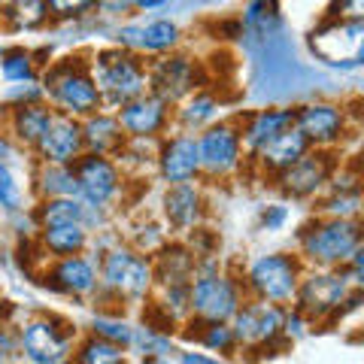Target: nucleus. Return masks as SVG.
<instances>
[{
    "instance_id": "nucleus-1",
    "label": "nucleus",
    "mask_w": 364,
    "mask_h": 364,
    "mask_svg": "<svg viewBox=\"0 0 364 364\" xmlns=\"http://www.w3.org/2000/svg\"><path fill=\"white\" fill-rule=\"evenodd\" d=\"M97 91H104L116 104H128V100L140 97L146 85V76L140 70L136 58L124 52H104L97 58Z\"/></svg>"
},
{
    "instance_id": "nucleus-2",
    "label": "nucleus",
    "mask_w": 364,
    "mask_h": 364,
    "mask_svg": "<svg viewBox=\"0 0 364 364\" xmlns=\"http://www.w3.org/2000/svg\"><path fill=\"white\" fill-rule=\"evenodd\" d=\"M310 46L318 58L328 64L355 67V64H361V55H364V28L358 18L340 21V25H331V28L313 33Z\"/></svg>"
},
{
    "instance_id": "nucleus-3",
    "label": "nucleus",
    "mask_w": 364,
    "mask_h": 364,
    "mask_svg": "<svg viewBox=\"0 0 364 364\" xmlns=\"http://www.w3.org/2000/svg\"><path fill=\"white\" fill-rule=\"evenodd\" d=\"M358 240H361V234H358L355 222L334 219L328 225H318L316 231L306 237V252H310L316 261L331 264V261H346V258L355 255Z\"/></svg>"
},
{
    "instance_id": "nucleus-4",
    "label": "nucleus",
    "mask_w": 364,
    "mask_h": 364,
    "mask_svg": "<svg viewBox=\"0 0 364 364\" xmlns=\"http://www.w3.org/2000/svg\"><path fill=\"white\" fill-rule=\"evenodd\" d=\"M52 95L55 100L70 109V112H79V116H88L91 109H97L100 104V91L95 85V79H91L85 70H79V67H61V70L52 73Z\"/></svg>"
},
{
    "instance_id": "nucleus-5",
    "label": "nucleus",
    "mask_w": 364,
    "mask_h": 364,
    "mask_svg": "<svg viewBox=\"0 0 364 364\" xmlns=\"http://www.w3.org/2000/svg\"><path fill=\"white\" fill-rule=\"evenodd\" d=\"M188 304L207 322H225L228 316L237 313V289L222 277H200L191 286Z\"/></svg>"
},
{
    "instance_id": "nucleus-6",
    "label": "nucleus",
    "mask_w": 364,
    "mask_h": 364,
    "mask_svg": "<svg viewBox=\"0 0 364 364\" xmlns=\"http://www.w3.org/2000/svg\"><path fill=\"white\" fill-rule=\"evenodd\" d=\"M249 279H252V289L264 301H289L298 289V273H294V264L286 255L261 258L249 273Z\"/></svg>"
},
{
    "instance_id": "nucleus-7",
    "label": "nucleus",
    "mask_w": 364,
    "mask_h": 364,
    "mask_svg": "<svg viewBox=\"0 0 364 364\" xmlns=\"http://www.w3.org/2000/svg\"><path fill=\"white\" fill-rule=\"evenodd\" d=\"M149 277H152L149 264L143 258H136L134 252H128V249H116L104 264V279L122 294H131V298H140L149 289Z\"/></svg>"
},
{
    "instance_id": "nucleus-8",
    "label": "nucleus",
    "mask_w": 364,
    "mask_h": 364,
    "mask_svg": "<svg viewBox=\"0 0 364 364\" xmlns=\"http://www.w3.org/2000/svg\"><path fill=\"white\" fill-rule=\"evenodd\" d=\"M76 182H79V191H82L91 203H97V207L107 203L119 188L116 167L100 155H88L76 164Z\"/></svg>"
},
{
    "instance_id": "nucleus-9",
    "label": "nucleus",
    "mask_w": 364,
    "mask_h": 364,
    "mask_svg": "<svg viewBox=\"0 0 364 364\" xmlns=\"http://www.w3.org/2000/svg\"><path fill=\"white\" fill-rule=\"evenodd\" d=\"M198 152H200V164L207 170L228 173L240 161V136L231 128H213L203 134V140L198 143Z\"/></svg>"
},
{
    "instance_id": "nucleus-10",
    "label": "nucleus",
    "mask_w": 364,
    "mask_h": 364,
    "mask_svg": "<svg viewBox=\"0 0 364 364\" xmlns=\"http://www.w3.org/2000/svg\"><path fill=\"white\" fill-rule=\"evenodd\" d=\"M37 143H40L43 158H49L52 164H67L82 149V128L70 119H52Z\"/></svg>"
},
{
    "instance_id": "nucleus-11",
    "label": "nucleus",
    "mask_w": 364,
    "mask_h": 364,
    "mask_svg": "<svg viewBox=\"0 0 364 364\" xmlns=\"http://www.w3.org/2000/svg\"><path fill=\"white\" fill-rule=\"evenodd\" d=\"M21 343H25L28 358L40 364H55L67 355V334L52 322H31Z\"/></svg>"
},
{
    "instance_id": "nucleus-12",
    "label": "nucleus",
    "mask_w": 364,
    "mask_h": 364,
    "mask_svg": "<svg viewBox=\"0 0 364 364\" xmlns=\"http://www.w3.org/2000/svg\"><path fill=\"white\" fill-rule=\"evenodd\" d=\"M282 316L277 306L267 304H255L246 306L243 313H237V328H234V340H243V343H267L279 334Z\"/></svg>"
},
{
    "instance_id": "nucleus-13",
    "label": "nucleus",
    "mask_w": 364,
    "mask_h": 364,
    "mask_svg": "<svg viewBox=\"0 0 364 364\" xmlns=\"http://www.w3.org/2000/svg\"><path fill=\"white\" fill-rule=\"evenodd\" d=\"M306 136L298 131V128H282L277 136H270L267 143H261L258 146V155H261V161H264V167H273V170H286L291 167L298 158L306 152Z\"/></svg>"
},
{
    "instance_id": "nucleus-14",
    "label": "nucleus",
    "mask_w": 364,
    "mask_h": 364,
    "mask_svg": "<svg viewBox=\"0 0 364 364\" xmlns=\"http://www.w3.org/2000/svg\"><path fill=\"white\" fill-rule=\"evenodd\" d=\"M298 131L306 136V140H316V143H331L337 140L340 128H343V116H340L337 107H328V104H313V107H304L298 116Z\"/></svg>"
},
{
    "instance_id": "nucleus-15",
    "label": "nucleus",
    "mask_w": 364,
    "mask_h": 364,
    "mask_svg": "<svg viewBox=\"0 0 364 364\" xmlns=\"http://www.w3.org/2000/svg\"><path fill=\"white\" fill-rule=\"evenodd\" d=\"M328 179V155H301L291 167L282 170V182L291 195H313V191Z\"/></svg>"
},
{
    "instance_id": "nucleus-16",
    "label": "nucleus",
    "mask_w": 364,
    "mask_h": 364,
    "mask_svg": "<svg viewBox=\"0 0 364 364\" xmlns=\"http://www.w3.org/2000/svg\"><path fill=\"white\" fill-rule=\"evenodd\" d=\"M198 170H200V152H198V140H191V136H176L161 152V173L170 182H188Z\"/></svg>"
},
{
    "instance_id": "nucleus-17",
    "label": "nucleus",
    "mask_w": 364,
    "mask_h": 364,
    "mask_svg": "<svg viewBox=\"0 0 364 364\" xmlns=\"http://www.w3.org/2000/svg\"><path fill=\"white\" fill-rule=\"evenodd\" d=\"M119 124L134 136H152L164 124V100L158 97H134L124 104Z\"/></svg>"
},
{
    "instance_id": "nucleus-18",
    "label": "nucleus",
    "mask_w": 364,
    "mask_h": 364,
    "mask_svg": "<svg viewBox=\"0 0 364 364\" xmlns=\"http://www.w3.org/2000/svg\"><path fill=\"white\" fill-rule=\"evenodd\" d=\"M152 82L158 88V100H179L195 88V70L188 58H170L155 67Z\"/></svg>"
},
{
    "instance_id": "nucleus-19",
    "label": "nucleus",
    "mask_w": 364,
    "mask_h": 364,
    "mask_svg": "<svg viewBox=\"0 0 364 364\" xmlns=\"http://www.w3.org/2000/svg\"><path fill=\"white\" fill-rule=\"evenodd\" d=\"M343 298H346V282L340 277H313L304 282V291H301L304 306L313 313L334 310Z\"/></svg>"
},
{
    "instance_id": "nucleus-20",
    "label": "nucleus",
    "mask_w": 364,
    "mask_h": 364,
    "mask_svg": "<svg viewBox=\"0 0 364 364\" xmlns=\"http://www.w3.org/2000/svg\"><path fill=\"white\" fill-rule=\"evenodd\" d=\"M179 31L176 25H170V21H155L149 28H128L122 31V43L128 46H136V49H146V52H161V49H170V46L176 43Z\"/></svg>"
},
{
    "instance_id": "nucleus-21",
    "label": "nucleus",
    "mask_w": 364,
    "mask_h": 364,
    "mask_svg": "<svg viewBox=\"0 0 364 364\" xmlns=\"http://www.w3.org/2000/svg\"><path fill=\"white\" fill-rule=\"evenodd\" d=\"M52 279L58 282L64 291H76V294L95 289V270H91V264L82 258H73V255H64V261L55 267Z\"/></svg>"
},
{
    "instance_id": "nucleus-22",
    "label": "nucleus",
    "mask_w": 364,
    "mask_h": 364,
    "mask_svg": "<svg viewBox=\"0 0 364 364\" xmlns=\"http://www.w3.org/2000/svg\"><path fill=\"white\" fill-rule=\"evenodd\" d=\"M164 210H167V219L179 225V228H188L195 225V219L200 215V200H198V191L188 188V186H179L170 191V195L164 198Z\"/></svg>"
},
{
    "instance_id": "nucleus-23",
    "label": "nucleus",
    "mask_w": 364,
    "mask_h": 364,
    "mask_svg": "<svg viewBox=\"0 0 364 364\" xmlns=\"http://www.w3.org/2000/svg\"><path fill=\"white\" fill-rule=\"evenodd\" d=\"M43 243L52 255H73L85 246V231L79 222L70 225H46V234H43Z\"/></svg>"
},
{
    "instance_id": "nucleus-24",
    "label": "nucleus",
    "mask_w": 364,
    "mask_h": 364,
    "mask_svg": "<svg viewBox=\"0 0 364 364\" xmlns=\"http://www.w3.org/2000/svg\"><path fill=\"white\" fill-rule=\"evenodd\" d=\"M291 122H294V112L291 109H267V112H258V116L252 119V124H249V131H246V143L252 146V149H258L261 143H267L270 136H277L282 128H289Z\"/></svg>"
},
{
    "instance_id": "nucleus-25",
    "label": "nucleus",
    "mask_w": 364,
    "mask_h": 364,
    "mask_svg": "<svg viewBox=\"0 0 364 364\" xmlns=\"http://www.w3.org/2000/svg\"><path fill=\"white\" fill-rule=\"evenodd\" d=\"M49 122H52L49 109H43L37 104L18 107V112H16V134L21 136V140H28V143H37L40 136L46 134V128H49Z\"/></svg>"
},
{
    "instance_id": "nucleus-26",
    "label": "nucleus",
    "mask_w": 364,
    "mask_h": 364,
    "mask_svg": "<svg viewBox=\"0 0 364 364\" xmlns=\"http://www.w3.org/2000/svg\"><path fill=\"white\" fill-rule=\"evenodd\" d=\"M82 143H91L97 152L109 149V146L119 143V122L116 119H91L82 131Z\"/></svg>"
},
{
    "instance_id": "nucleus-27",
    "label": "nucleus",
    "mask_w": 364,
    "mask_h": 364,
    "mask_svg": "<svg viewBox=\"0 0 364 364\" xmlns=\"http://www.w3.org/2000/svg\"><path fill=\"white\" fill-rule=\"evenodd\" d=\"M82 207L73 198H55L43 207V222L46 225H70V222H82Z\"/></svg>"
},
{
    "instance_id": "nucleus-28",
    "label": "nucleus",
    "mask_w": 364,
    "mask_h": 364,
    "mask_svg": "<svg viewBox=\"0 0 364 364\" xmlns=\"http://www.w3.org/2000/svg\"><path fill=\"white\" fill-rule=\"evenodd\" d=\"M43 191H49L55 198H73L79 195V182H76V173H70L67 167H52L43 173Z\"/></svg>"
},
{
    "instance_id": "nucleus-29",
    "label": "nucleus",
    "mask_w": 364,
    "mask_h": 364,
    "mask_svg": "<svg viewBox=\"0 0 364 364\" xmlns=\"http://www.w3.org/2000/svg\"><path fill=\"white\" fill-rule=\"evenodd\" d=\"M49 16V6L46 0H16L13 9H9V18L16 21L18 28H37Z\"/></svg>"
},
{
    "instance_id": "nucleus-30",
    "label": "nucleus",
    "mask_w": 364,
    "mask_h": 364,
    "mask_svg": "<svg viewBox=\"0 0 364 364\" xmlns=\"http://www.w3.org/2000/svg\"><path fill=\"white\" fill-rule=\"evenodd\" d=\"M79 361H88V364H116L122 361V349L119 343H112V340H91V343L82 346L79 352Z\"/></svg>"
},
{
    "instance_id": "nucleus-31",
    "label": "nucleus",
    "mask_w": 364,
    "mask_h": 364,
    "mask_svg": "<svg viewBox=\"0 0 364 364\" xmlns=\"http://www.w3.org/2000/svg\"><path fill=\"white\" fill-rule=\"evenodd\" d=\"M0 67H4V76L13 79V82H25V79H31V55L28 52H6L4 61H0Z\"/></svg>"
},
{
    "instance_id": "nucleus-32",
    "label": "nucleus",
    "mask_w": 364,
    "mask_h": 364,
    "mask_svg": "<svg viewBox=\"0 0 364 364\" xmlns=\"http://www.w3.org/2000/svg\"><path fill=\"white\" fill-rule=\"evenodd\" d=\"M200 340H203V346L219 349V352H228V349L234 346V331H231V328H225L222 322H210Z\"/></svg>"
},
{
    "instance_id": "nucleus-33",
    "label": "nucleus",
    "mask_w": 364,
    "mask_h": 364,
    "mask_svg": "<svg viewBox=\"0 0 364 364\" xmlns=\"http://www.w3.org/2000/svg\"><path fill=\"white\" fill-rule=\"evenodd\" d=\"M215 116V100L213 97H195L191 104L182 109V122L186 124H200Z\"/></svg>"
},
{
    "instance_id": "nucleus-34",
    "label": "nucleus",
    "mask_w": 364,
    "mask_h": 364,
    "mask_svg": "<svg viewBox=\"0 0 364 364\" xmlns=\"http://www.w3.org/2000/svg\"><path fill=\"white\" fill-rule=\"evenodd\" d=\"M18 200H21L18 186L13 182V176H9V170L0 164V203H4L6 210H16V207H18Z\"/></svg>"
},
{
    "instance_id": "nucleus-35",
    "label": "nucleus",
    "mask_w": 364,
    "mask_h": 364,
    "mask_svg": "<svg viewBox=\"0 0 364 364\" xmlns=\"http://www.w3.org/2000/svg\"><path fill=\"white\" fill-rule=\"evenodd\" d=\"M95 331L104 340H112V343H131V331L124 325H119V322H104V318H97Z\"/></svg>"
},
{
    "instance_id": "nucleus-36",
    "label": "nucleus",
    "mask_w": 364,
    "mask_h": 364,
    "mask_svg": "<svg viewBox=\"0 0 364 364\" xmlns=\"http://www.w3.org/2000/svg\"><path fill=\"white\" fill-rule=\"evenodd\" d=\"M91 4H95V0H46V6H49L55 16H61V18L85 13V9H88Z\"/></svg>"
},
{
    "instance_id": "nucleus-37",
    "label": "nucleus",
    "mask_w": 364,
    "mask_h": 364,
    "mask_svg": "<svg viewBox=\"0 0 364 364\" xmlns=\"http://www.w3.org/2000/svg\"><path fill=\"white\" fill-rule=\"evenodd\" d=\"M282 219H286V207H273L270 213H264V225L270 228V231H273V228H279Z\"/></svg>"
},
{
    "instance_id": "nucleus-38",
    "label": "nucleus",
    "mask_w": 364,
    "mask_h": 364,
    "mask_svg": "<svg viewBox=\"0 0 364 364\" xmlns=\"http://www.w3.org/2000/svg\"><path fill=\"white\" fill-rule=\"evenodd\" d=\"M361 6H364V0H340V9L349 18H361Z\"/></svg>"
},
{
    "instance_id": "nucleus-39",
    "label": "nucleus",
    "mask_w": 364,
    "mask_h": 364,
    "mask_svg": "<svg viewBox=\"0 0 364 364\" xmlns=\"http://www.w3.org/2000/svg\"><path fill=\"white\" fill-rule=\"evenodd\" d=\"M182 361H198V364H207L210 358H203V355H182Z\"/></svg>"
},
{
    "instance_id": "nucleus-40",
    "label": "nucleus",
    "mask_w": 364,
    "mask_h": 364,
    "mask_svg": "<svg viewBox=\"0 0 364 364\" xmlns=\"http://www.w3.org/2000/svg\"><path fill=\"white\" fill-rule=\"evenodd\" d=\"M140 6H158V4H164V0H136Z\"/></svg>"
},
{
    "instance_id": "nucleus-41",
    "label": "nucleus",
    "mask_w": 364,
    "mask_h": 364,
    "mask_svg": "<svg viewBox=\"0 0 364 364\" xmlns=\"http://www.w3.org/2000/svg\"><path fill=\"white\" fill-rule=\"evenodd\" d=\"M0 361H4V349H0Z\"/></svg>"
}]
</instances>
